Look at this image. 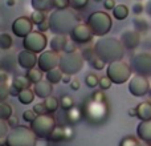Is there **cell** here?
Instances as JSON below:
<instances>
[{
    "label": "cell",
    "mask_w": 151,
    "mask_h": 146,
    "mask_svg": "<svg viewBox=\"0 0 151 146\" xmlns=\"http://www.w3.org/2000/svg\"><path fill=\"white\" fill-rule=\"evenodd\" d=\"M93 48L97 57H99L105 63L109 64L114 63V61H121L125 56V47L121 43V40L117 37H99Z\"/></svg>",
    "instance_id": "1"
},
{
    "label": "cell",
    "mask_w": 151,
    "mask_h": 146,
    "mask_svg": "<svg viewBox=\"0 0 151 146\" xmlns=\"http://www.w3.org/2000/svg\"><path fill=\"white\" fill-rule=\"evenodd\" d=\"M50 31L55 35H70L72 31L78 25V17L74 9H56L48 17Z\"/></svg>",
    "instance_id": "2"
},
{
    "label": "cell",
    "mask_w": 151,
    "mask_h": 146,
    "mask_svg": "<svg viewBox=\"0 0 151 146\" xmlns=\"http://www.w3.org/2000/svg\"><path fill=\"white\" fill-rule=\"evenodd\" d=\"M37 137L31 128L19 126L11 129L5 137V141L1 142V146H36Z\"/></svg>",
    "instance_id": "3"
},
{
    "label": "cell",
    "mask_w": 151,
    "mask_h": 146,
    "mask_svg": "<svg viewBox=\"0 0 151 146\" xmlns=\"http://www.w3.org/2000/svg\"><path fill=\"white\" fill-rule=\"evenodd\" d=\"M86 24L90 27L91 32H93L94 36L98 37H104L106 36V33H109L110 29H111L113 21L111 17L107 12L104 11H97L93 12L86 20Z\"/></svg>",
    "instance_id": "4"
},
{
    "label": "cell",
    "mask_w": 151,
    "mask_h": 146,
    "mask_svg": "<svg viewBox=\"0 0 151 146\" xmlns=\"http://www.w3.org/2000/svg\"><path fill=\"white\" fill-rule=\"evenodd\" d=\"M29 128L33 130V133L36 134L37 138H40V139L49 138L50 134L56 129V120L53 116H50V113L37 116L36 120L33 122H31Z\"/></svg>",
    "instance_id": "5"
},
{
    "label": "cell",
    "mask_w": 151,
    "mask_h": 146,
    "mask_svg": "<svg viewBox=\"0 0 151 146\" xmlns=\"http://www.w3.org/2000/svg\"><path fill=\"white\" fill-rule=\"evenodd\" d=\"M85 59L82 57L80 52H64V55H61L60 59V65L58 68L63 71L64 74H70L73 76L76 73H78L82 69Z\"/></svg>",
    "instance_id": "6"
},
{
    "label": "cell",
    "mask_w": 151,
    "mask_h": 146,
    "mask_svg": "<svg viewBox=\"0 0 151 146\" xmlns=\"http://www.w3.org/2000/svg\"><path fill=\"white\" fill-rule=\"evenodd\" d=\"M133 69L125 61H114V63H110L107 65V76L110 77V80L113 81V84H121L127 82V80H130L133 77Z\"/></svg>",
    "instance_id": "7"
},
{
    "label": "cell",
    "mask_w": 151,
    "mask_h": 146,
    "mask_svg": "<svg viewBox=\"0 0 151 146\" xmlns=\"http://www.w3.org/2000/svg\"><path fill=\"white\" fill-rule=\"evenodd\" d=\"M130 66L135 74L151 77V53L138 52L131 57Z\"/></svg>",
    "instance_id": "8"
},
{
    "label": "cell",
    "mask_w": 151,
    "mask_h": 146,
    "mask_svg": "<svg viewBox=\"0 0 151 146\" xmlns=\"http://www.w3.org/2000/svg\"><path fill=\"white\" fill-rule=\"evenodd\" d=\"M48 45V39L42 32L40 31H33L24 37L23 40V47L24 49L31 51L33 53H42L45 52V48Z\"/></svg>",
    "instance_id": "9"
},
{
    "label": "cell",
    "mask_w": 151,
    "mask_h": 146,
    "mask_svg": "<svg viewBox=\"0 0 151 146\" xmlns=\"http://www.w3.org/2000/svg\"><path fill=\"white\" fill-rule=\"evenodd\" d=\"M151 89V84L149 81V77L139 74H134L129 81V92L134 97H143L149 94Z\"/></svg>",
    "instance_id": "10"
},
{
    "label": "cell",
    "mask_w": 151,
    "mask_h": 146,
    "mask_svg": "<svg viewBox=\"0 0 151 146\" xmlns=\"http://www.w3.org/2000/svg\"><path fill=\"white\" fill-rule=\"evenodd\" d=\"M60 59L61 56L58 55L57 52H55V51H45V52H42L41 55L39 56V63H37V66H39V69L41 72L47 73L49 71H52V69H56L58 68V65H60Z\"/></svg>",
    "instance_id": "11"
},
{
    "label": "cell",
    "mask_w": 151,
    "mask_h": 146,
    "mask_svg": "<svg viewBox=\"0 0 151 146\" xmlns=\"http://www.w3.org/2000/svg\"><path fill=\"white\" fill-rule=\"evenodd\" d=\"M93 32H91L90 27L88 24L80 23L78 25H76V28L72 31V33L69 35L72 41H74L76 44H88L93 39Z\"/></svg>",
    "instance_id": "12"
},
{
    "label": "cell",
    "mask_w": 151,
    "mask_h": 146,
    "mask_svg": "<svg viewBox=\"0 0 151 146\" xmlns=\"http://www.w3.org/2000/svg\"><path fill=\"white\" fill-rule=\"evenodd\" d=\"M12 32L15 36L24 39L31 32H33V21L31 20V17H27V16L17 17L12 23Z\"/></svg>",
    "instance_id": "13"
},
{
    "label": "cell",
    "mask_w": 151,
    "mask_h": 146,
    "mask_svg": "<svg viewBox=\"0 0 151 146\" xmlns=\"http://www.w3.org/2000/svg\"><path fill=\"white\" fill-rule=\"evenodd\" d=\"M125 49H135L141 44V33L135 29H125L119 37Z\"/></svg>",
    "instance_id": "14"
},
{
    "label": "cell",
    "mask_w": 151,
    "mask_h": 146,
    "mask_svg": "<svg viewBox=\"0 0 151 146\" xmlns=\"http://www.w3.org/2000/svg\"><path fill=\"white\" fill-rule=\"evenodd\" d=\"M39 63V57H37V53H33L31 51L23 49L21 52H19L17 55V64L21 66L23 69H33L35 65H37Z\"/></svg>",
    "instance_id": "15"
},
{
    "label": "cell",
    "mask_w": 151,
    "mask_h": 146,
    "mask_svg": "<svg viewBox=\"0 0 151 146\" xmlns=\"http://www.w3.org/2000/svg\"><path fill=\"white\" fill-rule=\"evenodd\" d=\"M33 90H35V93H36L37 97L45 100V98H48V97L52 96L53 86H52V84H50L48 80H41L40 82L35 84Z\"/></svg>",
    "instance_id": "16"
},
{
    "label": "cell",
    "mask_w": 151,
    "mask_h": 146,
    "mask_svg": "<svg viewBox=\"0 0 151 146\" xmlns=\"http://www.w3.org/2000/svg\"><path fill=\"white\" fill-rule=\"evenodd\" d=\"M137 137L141 141L151 144V121H141L137 126Z\"/></svg>",
    "instance_id": "17"
},
{
    "label": "cell",
    "mask_w": 151,
    "mask_h": 146,
    "mask_svg": "<svg viewBox=\"0 0 151 146\" xmlns=\"http://www.w3.org/2000/svg\"><path fill=\"white\" fill-rule=\"evenodd\" d=\"M68 39H66V35H55L52 37V40L49 41L50 49L55 51V52H65V48L68 45Z\"/></svg>",
    "instance_id": "18"
},
{
    "label": "cell",
    "mask_w": 151,
    "mask_h": 146,
    "mask_svg": "<svg viewBox=\"0 0 151 146\" xmlns=\"http://www.w3.org/2000/svg\"><path fill=\"white\" fill-rule=\"evenodd\" d=\"M137 117L141 121H151V102L143 101L137 106Z\"/></svg>",
    "instance_id": "19"
},
{
    "label": "cell",
    "mask_w": 151,
    "mask_h": 146,
    "mask_svg": "<svg viewBox=\"0 0 151 146\" xmlns=\"http://www.w3.org/2000/svg\"><path fill=\"white\" fill-rule=\"evenodd\" d=\"M31 4L35 11H42V12H48L55 8L53 0H31Z\"/></svg>",
    "instance_id": "20"
},
{
    "label": "cell",
    "mask_w": 151,
    "mask_h": 146,
    "mask_svg": "<svg viewBox=\"0 0 151 146\" xmlns=\"http://www.w3.org/2000/svg\"><path fill=\"white\" fill-rule=\"evenodd\" d=\"M31 81L27 78V76H16L12 80V86H15L17 90H24V89H29Z\"/></svg>",
    "instance_id": "21"
},
{
    "label": "cell",
    "mask_w": 151,
    "mask_h": 146,
    "mask_svg": "<svg viewBox=\"0 0 151 146\" xmlns=\"http://www.w3.org/2000/svg\"><path fill=\"white\" fill-rule=\"evenodd\" d=\"M45 77H47V80L49 81L50 84H58L60 81H63L64 73L60 68H56V69H52V71L45 73Z\"/></svg>",
    "instance_id": "22"
},
{
    "label": "cell",
    "mask_w": 151,
    "mask_h": 146,
    "mask_svg": "<svg viewBox=\"0 0 151 146\" xmlns=\"http://www.w3.org/2000/svg\"><path fill=\"white\" fill-rule=\"evenodd\" d=\"M35 96H36L35 90H32V89H24V90L20 92L17 98L23 105H28V104H32V101L35 100Z\"/></svg>",
    "instance_id": "23"
},
{
    "label": "cell",
    "mask_w": 151,
    "mask_h": 146,
    "mask_svg": "<svg viewBox=\"0 0 151 146\" xmlns=\"http://www.w3.org/2000/svg\"><path fill=\"white\" fill-rule=\"evenodd\" d=\"M133 25H134V29L138 31L139 33H145V32H147L149 28H150L149 21L143 17H134L133 19Z\"/></svg>",
    "instance_id": "24"
},
{
    "label": "cell",
    "mask_w": 151,
    "mask_h": 146,
    "mask_svg": "<svg viewBox=\"0 0 151 146\" xmlns=\"http://www.w3.org/2000/svg\"><path fill=\"white\" fill-rule=\"evenodd\" d=\"M49 141L52 142H61V141H66L65 137V126H56V129L53 130V133L50 134Z\"/></svg>",
    "instance_id": "25"
},
{
    "label": "cell",
    "mask_w": 151,
    "mask_h": 146,
    "mask_svg": "<svg viewBox=\"0 0 151 146\" xmlns=\"http://www.w3.org/2000/svg\"><path fill=\"white\" fill-rule=\"evenodd\" d=\"M129 8L123 4H118L117 7L113 9V16H114L117 20H125L126 17L129 16Z\"/></svg>",
    "instance_id": "26"
},
{
    "label": "cell",
    "mask_w": 151,
    "mask_h": 146,
    "mask_svg": "<svg viewBox=\"0 0 151 146\" xmlns=\"http://www.w3.org/2000/svg\"><path fill=\"white\" fill-rule=\"evenodd\" d=\"M12 116H13L12 106H11L9 104H7L5 101H3L1 104H0V120L8 121Z\"/></svg>",
    "instance_id": "27"
},
{
    "label": "cell",
    "mask_w": 151,
    "mask_h": 146,
    "mask_svg": "<svg viewBox=\"0 0 151 146\" xmlns=\"http://www.w3.org/2000/svg\"><path fill=\"white\" fill-rule=\"evenodd\" d=\"M44 105H45V108H47L48 113L52 114V113H55L56 110L58 109V106H60V101H58L56 97L50 96V97H48V98L44 100Z\"/></svg>",
    "instance_id": "28"
},
{
    "label": "cell",
    "mask_w": 151,
    "mask_h": 146,
    "mask_svg": "<svg viewBox=\"0 0 151 146\" xmlns=\"http://www.w3.org/2000/svg\"><path fill=\"white\" fill-rule=\"evenodd\" d=\"M42 73H44V72H41L40 69L33 68V69L27 71L25 76H27V78L31 81V84H37V82H40V81L42 80Z\"/></svg>",
    "instance_id": "29"
},
{
    "label": "cell",
    "mask_w": 151,
    "mask_h": 146,
    "mask_svg": "<svg viewBox=\"0 0 151 146\" xmlns=\"http://www.w3.org/2000/svg\"><path fill=\"white\" fill-rule=\"evenodd\" d=\"M66 118L70 124H76L81 120V112L78 108H72L70 110H66Z\"/></svg>",
    "instance_id": "30"
},
{
    "label": "cell",
    "mask_w": 151,
    "mask_h": 146,
    "mask_svg": "<svg viewBox=\"0 0 151 146\" xmlns=\"http://www.w3.org/2000/svg\"><path fill=\"white\" fill-rule=\"evenodd\" d=\"M141 145V139L138 137L134 136H126L121 139L119 146H139Z\"/></svg>",
    "instance_id": "31"
},
{
    "label": "cell",
    "mask_w": 151,
    "mask_h": 146,
    "mask_svg": "<svg viewBox=\"0 0 151 146\" xmlns=\"http://www.w3.org/2000/svg\"><path fill=\"white\" fill-rule=\"evenodd\" d=\"M13 44V39L11 37V35L8 33H1L0 35V48L4 51L9 49Z\"/></svg>",
    "instance_id": "32"
},
{
    "label": "cell",
    "mask_w": 151,
    "mask_h": 146,
    "mask_svg": "<svg viewBox=\"0 0 151 146\" xmlns=\"http://www.w3.org/2000/svg\"><path fill=\"white\" fill-rule=\"evenodd\" d=\"M60 106L63 108L64 110H70L72 108H74V101L70 96L68 94H64L60 100Z\"/></svg>",
    "instance_id": "33"
},
{
    "label": "cell",
    "mask_w": 151,
    "mask_h": 146,
    "mask_svg": "<svg viewBox=\"0 0 151 146\" xmlns=\"http://www.w3.org/2000/svg\"><path fill=\"white\" fill-rule=\"evenodd\" d=\"M31 20L33 21V24L40 25L41 23H44V21L47 20V17H45V12H42V11H33L32 15H31Z\"/></svg>",
    "instance_id": "34"
},
{
    "label": "cell",
    "mask_w": 151,
    "mask_h": 146,
    "mask_svg": "<svg viewBox=\"0 0 151 146\" xmlns=\"http://www.w3.org/2000/svg\"><path fill=\"white\" fill-rule=\"evenodd\" d=\"M85 82L89 88H96V86L99 85V78L97 77V74H94V73H89L85 77Z\"/></svg>",
    "instance_id": "35"
},
{
    "label": "cell",
    "mask_w": 151,
    "mask_h": 146,
    "mask_svg": "<svg viewBox=\"0 0 151 146\" xmlns=\"http://www.w3.org/2000/svg\"><path fill=\"white\" fill-rule=\"evenodd\" d=\"M89 0H69V4H70V8L74 11H81L88 5Z\"/></svg>",
    "instance_id": "36"
},
{
    "label": "cell",
    "mask_w": 151,
    "mask_h": 146,
    "mask_svg": "<svg viewBox=\"0 0 151 146\" xmlns=\"http://www.w3.org/2000/svg\"><path fill=\"white\" fill-rule=\"evenodd\" d=\"M105 64L106 63H105L104 60H101L99 57H97V56L93 59V60L89 61V65H90L93 69H96V71H102V69L105 68Z\"/></svg>",
    "instance_id": "37"
},
{
    "label": "cell",
    "mask_w": 151,
    "mask_h": 146,
    "mask_svg": "<svg viewBox=\"0 0 151 146\" xmlns=\"http://www.w3.org/2000/svg\"><path fill=\"white\" fill-rule=\"evenodd\" d=\"M113 81L110 80L109 76H104V77L99 78V88H101V90H107V89H110V86H111Z\"/></svg>",
    "instance_id": "38"
},
{
    "label": "cell",
    "mask_w": 151,
    "mask_h": 146,
    "mask_svg": "<svg viewBox=\"0 0 151 146\" xmlns=\"http://www.w3.org/2000/svg\"><path fill=\"white\" fill-rule=\"evenodd\" d=\"M81 55H82V57L85 59L86 61H90V60H93L94 57H96V52H94V48H85V49H82L81 51Z\"/></svg>",
    "instance_id": "39"
},
{
    "label": "cell",
    "mask_w": 151,
    "mask_h": 146,
    "mask_svg": "<svg viewBox=\"0 0 151 146\" xmlns=\"http://www.w3.org/2000/svg\"><path fill=\"white\" fill-rule=\"evenodd\" d=\"M9 88L11 86L7 85V82H0V101H5L8 96H9Z\"/></svg>",
    "instance_id": "40"
},
{
    "label": "cell",
    "mask_w": 151,
    "mask_h": 146,
    "mask_svg": "<svg viewBox=\"0 0 151 146\" xmlns=\"http://www.w3.org/2000/svg\"><path fill=\"white\" fill-rule=\"evenodd\" d=\"M37 114L33 112V110H25V112L23 113V120L27 121V122H33L35 120H36Z\"/></svg>",
    "instance_id": "41"
},
{
    "label": "cell",
    "mask_w": 151,
    "mask_h": 146,
    "mask_svg": "<svg viewBox=\"0 0 151 146\" xmlns=\"http://www.w3.org/2000/svg\"><path fill=\"white\" fill-rule=\"evenodd\" d=\"M53 4L56 9H66L68 7H70L69 0H53Z\"/></svg>",
    "instance_id": "42"
},
{
    "label": "cell",
    "mask_w": 151,
    "mask_h": 146,
    "mask_svg": "<svg viewBox=\"0 0 151 146\" xmlns=\"http://www.w3.org/2000/svg\"><path fill=\"white\" fill-rule=\"evenodd\" d=\"M32 110H33L37 116H42V114H47V113H48V110H47V108H45L44 102H42V104H36Z\"/></svg>",
    "instance_id": "43"
},
{
    "label": "cell",
    "mask_w": 151,
    "mask_h": 146,
    "mask_svg": "<svg viewBox=\"0 0 151 146\" xmlns=\"http://www.w3.org/2000/svg\"><path fill=\"white\" fill-rule=\"evenodd\" d=\"M93 100L97 102H105V94L102 93V90H96L93 93Z\"/></svg>",
    "instance_id": "44"
},
{
    "label": "cell",
    "mask_w": 151,
    "mask_h": 146,
    "mask_svg": "<svg viewBox=\"0 0 151 146\" xmlns=\"http://www.w3.org/2000/svg\"><path fill=\"white\" fill-rule=\"evenodd\" d=\"M7 122H8L9 129H15V128H19V126H20V125H19V118L15 117V116H12V117H11Z\"/></svg>",
    "instance_id": "45"
},
{
    "label": "cell",
    "mask_w": 151,
    "mask_h": 146,
    "mask_svg": "<svg viewBox=\"0 0 151 146\" xmlns=\"http://www.w3.org/2000/svg\"><path fill=\"white\" fill-rule=\"evenodd\" d=\"M65 137H66V141H69V139H72L74 137L73 126H65Z\"/></svg>",
    "instance_id": "46"
},
{
    "label": "cell",
    "mask_w": 151,
    "mask_h": 146,
    "mask_svg": "<svg viewBox=\"0 0 151 146\" xmlns=\"http://www.w3.org/2000/svg\"><path fill=\"white\" fill-rule=\"evenodd\" d=\"M143 9H145V7H143V4H142L141 1L135 3V4L133 5V12L135 13V15H139V13H142V12H143Z\"/></svg>",
    "instance_id": "47"
},
{
    "label": "cell",
    "mask_w": 151,
    "mask_h": 146,
    "mask_svg": "<svg viewBox=\"0 0 151 146\" xmlns=\"http://www.w3.org/2000/svg\"><path fill=\"white\" fill-rule=\"evenodd\" d=\"M115 7H117V5H115V1H114V0H105V1H104V8H105V9H114V8Z\"/></svg>",
    "instance_id": "48"
},
{
    "label": "cell",
    "mask_w": 151,
    "mask_h": 146,
    "mask_svg": "<svg viewBox=\"0 0 151 146\" xmlns=\"http://www.w3.org/2000/svg\"><path fill=\"white\" fill-rule=\"evenodd\" d=\"M0 126H1V130H0V137H7L5 134H7V126H8V122L4 120H1V122H0ZM9 128V126H8Z\"/></svg>",
    "instance_id": "49"
},
{
    "label": "cell",
    "mask_w": 151,
    "mask_h": 146,
    "mask_svg": "<svg viewBox=\"0 0 151 146\" xmlns=\"http://www.w3.org/2000/svg\"><path fill=\"white\" fill-rule=\"evenodd\" d=\"M65 52H68V53H70V52H77V48H76V43L74 41H69L68 43V45H66V48H65Z\"/></svg>",
    "instance_id": "50"
},
{
    "label": "cell",
    "mask_w": 151,
    "mask_h": 146,
    "mask_svg": "<svg viewBox=\"0 0 151 146\" xmlns=\"http://www.w3.org/2000/svg\"><path fill=\"white\" fill-rule=\"evenodd\" d=\"M37 27H39V31H40V32H42V33H44L45 31H48V29H50V28H49V23H48V20H45L44 23H41L40 25H37Z\"/></svg>",
    "instance_id": "51"
},
{
    "label": "cell",
    "mask_w": 151,
    "mask_h": 146,
    "mask_svg": "<svg viewBox=\"0 0 151 146\" xmlns=\"http://www.w3.org/2000/svg\"><path fill=\"white\" fill-rule=\"evenodd\" d=\"M70 88H72V90H78V89H80V81H78L77 78L72 80V82H70Z\"/></svg>",
    "instance_id": "52"
},
{
    "label": "cell",
    "mask_w": 151,
    "mask_h": 146,
    "mask_svg": "<svg viewBox=\"0 0 151 146\" xmlns=\"http://www.w3.org/2000/svg\"><path fill=\"white\" fill-rule=\"evenodd\" d=\"M19 94H20V90H17L15 86L11 85V88H9V96L11 97H19Z\"/></svg>",
    "instance_id": "53"
},
{
    "label": "cell",
    "mask_w": 151,
    "mask_h": 146,
    "mask_svg": "<svg viewBox=\"0 0 151 146\" xmlns=\"http://www.w3.org/2000/svg\"><path fill=\"white\" fill-rule=\"evenodd\" d=\"M63 82H64V84H70V82H72V76H70V74H64Z\"/></svg>",
    "instance_id": "54"
},
{
    "label": "cell",
    "mask_w": 151,
    "mask_h": 146,
    "mask_svg": "<svg viewBox=\"0 0 151 146\" xmlns=\"http://www.w3.org/2000/svg\"><path fill=\"white\" fill-rule=\"evenodd\" d=\"M129 116L130 117H137V108H131V109H129Z\"/></svg>",
    "instance_id": "55"
},
{
    "label": "cell",
    "mask_w": 151,
    "mask_h": 146,
    "mask_svg": "<svg viewBox=\"0 0 151 146\" xmlns=\"http://www.w3.org/2000/svg\"><path fill=\"white\" fill-rule=\"evenodd\" d=\"M146 12L151 16V0H149V3L146 4Z\"/></svg>",
    "instance_id": "56"
},
{
    "label": "cell",
    "mask_w": 151,
    "mask_h": 146,
    "mask_svg": "<svg viewBox=\"0 0 151 146\" xmlns=\"http://www.w3.org/2000/svg\"><path fill=\"white\" fill-rule=\"evenodd\" d=\"M139 146H151L150 142H145V141H141V145Z\"/></svg>",
    "instance_id": "57"
},
{
    "label": "cell",
    "mask_w": 151,
    "mask_h": 146,
    "mask_svg": "<svg viewBox=\"0 0 151 146\" xmlns=\"http://www.w3.org/2000/svg\"><path fill=\"white\" fill-rule=\"evenodd\" d=\"M15 4V0H7V5H13Z\"/></svg>",
    "instance_id": "58"
},
{
    "label": "cell",
    "mask_w": 151,
    "mask_h": 146,
    "mask_svg": "<svg viewBox=\"0 0 151 146\" xmlns=\"http://www.w3.org/2000/svg\"><path fill=\"white\" fill-rule=\"evenodd\" d=\"M94 1H97V3H98V1H102V0H94Z\"/></svg>",
    "instance_id": "59"
},
{
    "label": "cell",
    "mask_w": 151,
    "mask_h": 146,
    "mask_svg": "<svg viewBox=\"0 0 151 146\" xmlns=\"http://www.w3.org/2000/svg\"><path fill=\"white\" fill-rule=\"evenodd\" d=\"M149 93H150V94H151V89H150V92H149Z\"/></svg>",
    "instance_id": "60"
}]
</instances>
